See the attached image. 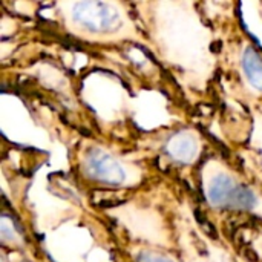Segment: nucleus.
Listing matches in <instances>:
<instances>
[{"label":"nucleus","mask_w":262,"mask_h":262,"mask_svg":"<svg viewBox=\"0 0 262 262\" xmlns=\"http://www.w3.org/2000/svg\"><path fill=\"white\" fill-rule=\"evenodd\" d=\"M83 169L91 180L101 184L120 186L126 181V170L123 164L100 147H92L86 152Z\"/></svg>","instance_id":"nucleus-3"},{"label":"nucleus","mask_w":262,"mask_h":262,"mask_svg":"<svg viewBox=\"0 0 262 262\" xmlns=\"http://www.w3.org/2000/svg\"><path fill=\"white\" fill-rule=\"evenodd\" d=\"M241 68L249 84L262 92V55L252 46H247L241 57Z\"/></svg>","instance_id":"nucleus-5"},{"label":"nucleus","mask_w":262,"mask_h":262,"mask_svg":"<svg viewBox=\"0 0 262 262\" xmlns=\"http://www.w3.org/2000/svg\"><path fill=\"white\" fill-rule=\"evenodd\" d=\"M137 262H173L172 259H169L167 256L154 253V252H143L138 255Z\"/></svg>","instance_id":"nucleus-6"},{"label":"nucleus","mask_w":262,"mask_h":262,"mask_svg":"<svg viewBox=\"0 0 262 262\" xmlns=\"http://www.w3.org/2000/svg\"><path fill=\"white\" fill-rule=\"evenodd\" d=\"M72 21L91 34H114L123 26L120 11L106 2H78L71 9Z\"/></svg>","instance_id":"nucleus-1"},{"label":"nucleus","mask_w":262,"mask_h":262,"mask_svg":"<svg viewBox=\"0 0 262 262\" xmlns=\"http://www.w3.org/2000/svg\"><path fill=\"white\" fill-rule=\"evenodd\" d=\"M164 150L173 161L181 164H190L200 154V143L192 132L181 130L167 140Z\"/></svg>","instance_id":"nucleus-4"},{"label":"nucleus","mask_w":262,"mask_h":262,"mask_svg":"<svg viewBox=\"0 0 262 262\" xmlns=\"http://www.w3.org/2000/svg\"><path fill=\"white\" fill-rule=\"evenodd\" d=\"M207 200L216 209L250 210L256 206V195L249 187L224 173L212 178L207 187Z\"/></svg>","instance_id":"nucleus-2"}]
</instances>
